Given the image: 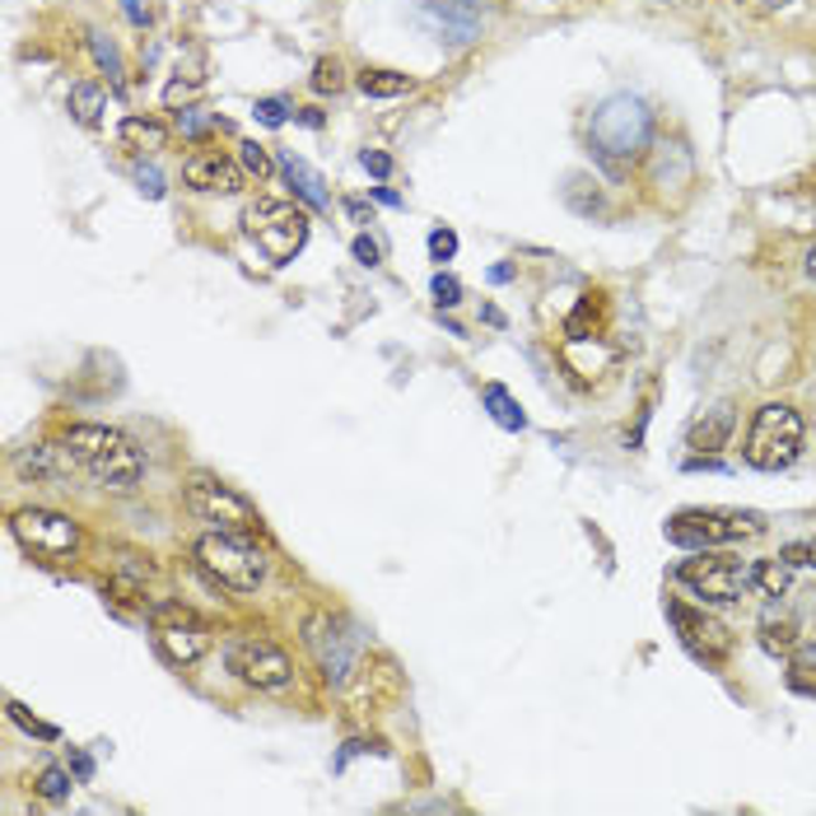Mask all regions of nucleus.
<instances>
[{"instance_id": "nucleus-1", "label": "nucleus", "mask_w": 816, "mask_h": 816, "mask_svg": "<svg viewBox=\"0 0 816 816\" xmlns=\"http://www.w3.org/2000/svg\"><path fill=\"white\" fill-rule=\"evenodd\" d=\"M649 131H653V117H649V108H644V98L616 94V98H606L602 108L593 113V127H588V145H593V154H598L606 168L620 173L639 150L649 145Z\"/></svg>"}, {"instance_id": "nucleus-2", "label": "nucleus", "mask_w": 816, "mask_h": 816, "mask_svg": "<svg viewBox=\"0 0 816 816\" xmlns=\"http://www.w3.org/2000/svg\"><path fill=\"white\" fill-rule=\"evenodd\" d=\"M803 453V415L784 402H766L756 411L752 429H746V448L742 458L756 472H784Z\"/></svg>"}, {"instance_id": "nucleus-3", "label": "nucleus", "mask_w": 816, "mask_h": 816, "mask_svg": "<svg viewBox=\"0 0 816 816\" xmlns=\"http://www.w3.org/2000/svg\"><path fill=\"white\" fill-rule=\"evenodd\" d=\"M197 565L211 575L220 588H234V593H252L257 583L267 579V560L243 532H205L197 536Z\"/></svg>"}, {"instance_id": "nucleus-4", "label": "nucleus", "mask_w": 816, "mask_h": 816, "mask_svg": "<svg viewBox=\"0 0 816 816\" xmlns=\"http://www.w3.org/2000/svg\"><path fill=\"white\" fill-rule=\"evenodd\" d=\"M243 224H248V234L262 243V252L271 257V262H294L308 243V215L289 201H267V197L252 201L248 211H243Z\"/></svg>"}, {"instance_id": "nucleus-5", "label": "nucleus", "mask_w": 816, "mask_h": 816, "mask_svg": "<svg viewBox=\"0 0 816 816\" xmlns=\"http://www.w3.org/2000/svg\"><path fill=\"white\" fill-rule=\"evenodd\" d=\"M766 532L756 513H719V509H686L667 523V542L690 546V551H709V546H728L737 536H756Z\"/></svg>"}, {"instance_id": "nucleus-6", "label": "nucleus", "mask_w": 816, "mask_h": 816, "mask_svg": "<svg viewBox=\"0 0 816 816\" xmlns=\"http://www.w3.org/2000/svg\"><path fill=\"white\" fill-rule=\"evenodd\" d=\"M304 644H308L312 658H318V667H322V676H327L332 686H345V682H351V672H355V663H359V639L345 630L336 616H327V612L308 616V620H304Z\"/></svg>"}, {"instance_id": "nucleus-7", "label": "nucleus", "mask_w": 816, "mask_h": 816, "mask_svg": "<svg viewBox=\"0 0 816 816\" xmlns=\"http://www.w3.org/2000/svg\"><path fill=\"white\" fill-rule=\"evenodd\" d=\"M187 505H192V513L201 518V523H215L220 532H243V536L257 532V509L243 495H234L229 485H220L211 476H197L192 485H187Z\"/></svg>"}, {"instance_id": "nucleus-8", "label": "nucleus", "mask_w": 816, "mask_h": 816, "mask_svg": "<svg viewBox=\"0 0 816 816\" xmlns=\"http://www.w3.org/2000/svg\"><path fill=\"white\" fill-rule=\"evenodd\" d=\"M10 532L20 536L24 551L43 555V560H66L80 546V528L66 513H51V509H20L10 518Z\"/></svg>"}, {"instance_id": "nucleus-9", "label": "nucleus", "mask_w": 816, "mask_h": 816, "mask_svg": "<svg viewBox=\"0 0 816 816\" xmlns=\"http://www.w3.org/2000/svg\"><path fill=\"white\" fill-rule=\"evenodd\" d=\"M224 663H229V672H238L243 682L257 686V690H281V686H289V676H294L285 649H275L271 639H257V635L234 639L229 653H224Z\"/></svg>"}, {"instance_id": "nucleus-10", "label": "nucleus", "mask_w": 816, "mask_h": 816, "mask_svg": "<svg viewBox=\"0 0 816 816\" xmlns=\"http://www.w3.org/2000/svg\"><path fill=\"white\" fill-rule=\"evenodd\" d=\"M676 579L705 602H737L742 588H752L746 569L737 560H728V555H696V560L676 569Z\"/></svg>"}, {"instance_id": "nucleus-11", "label": "nucleus", "mask_w": 816, "mask_h": 816, "mask_svg": "<svg viewBox=\"0 0 816 816\" xmlns=\"http://www.w3.org/2000/svg\"><path fill=\"white\" fill-rule=\"evenodd\" d=\"M667 620L676 625L682 644L696 658H705V663H723L728 649H733V635H728L719 620H709L705 612H696V606H686V602H667Z\"/></svg>"}, {"instance_id": "nucleus-12", "label": "nucleus", "mask_w": 816, "mask_h": 816, "mask_svg": "<svg viewBox=\"0 0 816 816\" xmlns=\"http://www.w3.org/2000/svg\"><path fill=\"white\" fill-rule=\"evenodd\" d=\"M94 481H103L108 490H135V481L145 476V462H141V448H135L127 434H113V444L84 466Z\"/></svg>"}, {"instance_id": "nucleus-13", "label": "nucleus", "mask_w": 816, "mask_h": 816, "mask_svg": "<svg viewBox=\"0 0 816 816\" xmlns=\"http://www.w3.org/2000/svg\"><path fill=\"white\" fill-rule=\"evenodd\" d=\"M182 178L192 192H220V197H234L243 187V168L234 159H224L220 150H197L192 159L182 164Z\"/></svg>"}, {"instance_id": "nucleus-14", "label": "nucleus", "mask_w": 816, "mask_h": 816, "mask_svg": "<svg viewBox=\"0 0 816 816\" xmlns=\"http://www.w3.org/2000/svg\"><path fill=\"white\" fill-rule=\"evenodd\" d=\"M159 649H164L168 663L192 667V663H201V653L211 649V630H205V625H197L192 616L159 620Z\"/></svg>"}, {"instance_id": "nucleus-15", "label": "nucleus", "mask_w": 816, "mask_h": 816, "mask_svg": "<svg viewBox=\"0 0 816 816\" xmlns=\"http://www.w3.org/2000/svg\"><path fill=\"white\" fill-rule=\"evenodd\" d=\"M760 644L766 653H793L797 649V616L784 606V598H774L760 616Z\"/></svg>"}, {"instance_id": "nucleus-16", "label": "nucleus", "mask_w": 816, "mask_h": 816, "mask_svg": "<svg viewBox=\"0 0 816 816\" xmlns=\"http://www.w3.org/2000/svg\"><path fill=\"white\" fill-rule=\"evenodd\" d=\"M421 24H429L439 33V43H453V47H466L476 38V20L472 14H458L453 5H444V0H434V5L421 10Z\"/></svg>"}, {"instance_id": "nucleus-17", "label": "nucleus", "mask_w": 816, "mask_h": 816, "mask_svg": "<svg viewBox=\"0 0 816 816\" xmlns=\"http://www.w3.org/2000/svg\"><path fill=\"white\" fill-rule=\"evenodd\" d=\"M733 425H737V415H733V406H714V411H705L696 425H690V448L696 453H719V448L733 439Z\"/></svg>"}, {"instance_id": "nucleus-18", "label": "nucleus", "mask_w": 816, "mask_h": 816, "mask_svg": "<svg viewBox=\"0 0 816 816\" xmlns=\"http://www.w3.org/2000/svg\"><path fill=\"white\" fill-rule=\"evenodd\" d=\"M281 173H285V182L294 187V197H304L312 211H332V197H327L322 178H318V173H312L304 159H294V154H281Z\"/></svg>"}, {"instance_id": "nucleus-19", "label": "nucleus", "mask_w": 816, "mask_h": 816, "mask_svg": "<svg viewBox=\"0 0 816 816\" xmlns=\"http://www.w3.org/2000/svg\"><path fill=\"white\" fill-rule=\"evenodd\" d=\"M746 579H752V588L760 598H789L793 588V565L784 560V555H774V560H752L746 565Z\"/></svg>"}, {"instance_id": "nucleus-20", "label": "nucleus", "mask_w": 816, "mask_h": 816, "mask_svg": "<svg viewBox=\"0 0 816 816\" xmlns=\"http://www.w3.org/2000/svg\"><path fill=\"white\" fill-rule=\"evenodd\" d=\"M121 145L154 154V150L168 145V127H164V121H154V117H127V121H121Z\"/></svg>"}, {"instance_id": "nucleus-21", "label": "nucleus", "mask_w": 816, "mask_h": 816, "mask_svg": "<svg viewBox=\"0 0 816 816\" xmlns=\"http://www.w3.org/2000/svg\"><path fill=\"white\" fill-rule=\"evenodd\" d=\"M481 402H485V411L495 415V425H499V429H528V415H523V406H518L513 397H509V388L490 383V388L481 392Z\"/></svg>"}, {"instance_id": "nucleus-22", "label": "nucleus", "mask_w": 816, "mask_h": 816, "mask_svg": "<svg viewBox=\"0 0 816 816\" xmlns=\"http://www.w3.org/2000/svg\"><path fill=\"white\" fill-rule=\"evenodd\" d=\"M113 575H117V583L127 588V593H141V588L154 579V565L145 560V555H135V551H117Z\"/></svg>"}, {"instance_id": "nucleus-23", "label": "nucleus", "mask_w": 816, "mask_h": 816, "mask_svg": "<svg viewBox=\"0 0 816 816\" xmlns=\"http://www.w3.org/2000/svg\"><path fill=\"white\" fill-rule=\"evenodd\" d=\"M789 686L803 690V696H816V644H797L789 658Z\"/></svg>"}, {"instance_id": "nucleus-24", "label": "nucleus", "mask_w": 816, "mask_h": 816, "mask_svg": "<svg viewBox=\"0 0 816 816\" xmlns=\"http://www.w3.org/2000/svg\"><path fill=\"white\" fill-rule=\"evenodd\" d=\"M406 90H411V80L397 71H364L359 75V94H369V98H402Z\"/></svg>"}, {"instance_id": "nucleus-25", "label": "nucleus", "mask_w": 816, "mask_h": 816, "mask_svg": "<svg viewBox=\"0 0 816 816\" xmlns=\"http://www.w3.org/2000/svg\"><path fill=\"white\" fill-rule=\"evenodd\" d=\"M103 90L98 84H71V113H75V121H84V127H94V121L103 117Z\"/></svg>"}, {"instance_id": "nucleus-26", "label": "nucleus", "mask_w": 816, "mask_h": 816, "mask_svg": "<svg viewBox=\"0 0 816 816\" xmlns=\"http://www.w3.org/2000/svg\"><path fill=\"white\" fill-rule=\"evenodd\" d=\"M90 51H94V61H98V71H108L113 84H121V75H127V66H121L117 57V47L103 38V33H90Z\"/></svg>"}, {"instance_id": "nucleus-27", "label": "nucleus", "mask_w": 816, "mask_h": 816, "mask_svg": "<svg viewBox=\"0 0 816 816\" xmlns=\"http://www.w3.org/2000/svg\"><path fill=\"white\" fill-rule=\"evenodd\" d=\"M238 159H243V173H252L257 182H262V178H271V154H267V145H257V141H243V145H238Z\"/></svg>"}, {"instance_id": "nucleus-28", "label": "nucleus", "mask_w": 816, "mask_h": 816, "mask_svg": "<svg viewBox=\"0 0 816 816\" xmlns=\"http://www.w3.org/2000/svg\"><path fill=\"white\" fill-rule=\"evenodd\" d=\"M38 793L47 797V803H61V797L71 793V774H66L61 766H47V770L38 774Z\"/></svg>"}, {"instance_id": "nucleus-29", "label": "nucleus", "mask_w": 816, "mask_h": 816, "mask_svg": "<svg viewBox=\"0 0 816 816\" xmlns=\"http://www.w3.org/2000/svg\"><path fill=\"white\" fill-rule=\"evenodd\" d=\"M312 90H318V94H336L341 90V66L336 61H318V66H312Z\"/></svg>"}, {"instance_id": "nucleus-30", "label": "nucleus", "mask_w": 816, "mask_h": 816, "mask_svg": "<svg viewBox=\"0 0 816 816\" xmlns=\"http://www.w3.org/2000/svg\"><path fill=\"white\" fill-rule=\"evenodd\" d=\"M135 187H141L150 201H159V197L168 192V187H164V173L154 168V164H141V168H135Z\"/></svg>"}, {"instance_id": "nucleus-31", "label": "nucleus", "mask_w": 816, "mask_h": 816, "mask_svg": "<svg viewBox=\"0 0 816 816\" xmlns=\"http://www.w3.org/2000/svg\"><path fill=\"white\" fill-rule=\"evenodd\" d=\"M257 121H262V127H285V121H289V108H285V103L281 98H257Z\"/></svg>"}, {"instance_id": "nucleus-32", "label": "nucleus", "mask_w": 816, "mask_h": 816, "mask_svg": "<svg viewBox=\"0 0 816 816\" xmlns=\"http://www.w3.org/2000/svg\"><path fill=\"white\" fill-rule=\"evenodd\" d=\"M429 289H434V299H439V308H453V304H462V285L453 281V275H444V271L434 275V285H429Z\"/></svg>"}, {"instance_id": "nucleus-33", "label": "nucleus", "mask_w": 816, "mask_h": 816, "mask_svg": "<svg viewBox=\"0 0 816 816\" xmlns=\"http://www.w3.org/2000/svg\"><path fill=\"white\" fill-rule=\"evenodd\" d=\"M779 555H784L793 569H797V565H803V569H816V536H812V542H789Z\"/></svg>"}, {"instance_id": "nucleus-34", "label": "nucleus", "mask_w": 816, "mask_h": 816, "mask_svg": "<svg viewBox=\"0 0 816 816\" xmlns=\"http://www.w3.org/2000/svg\"><path fill=\"white\" fill-rule=\"evenodd\" d=\"M429 252H434V262H448V257L458 252V234L453 229H434L429 234Z\"/></svg>"}, {"instance_id": "nucleus-35", "label": "nucleus", "mask_w": 816, "mask_h": 816, "mask_svg": "<svg viewBox=\"0 0 816 816\" xmlns=\"http://www.w3.org/2000/svg\"><path fill=\"white\" fill-rule=\"evenodd\" d=\"M359 164H364V173H374V178H388V173H392V159L383 150H364Z\"/></svg>"}, {"instance_id": "nucleus-36", "label": "nucleus", "mask_w": 816, "mask_h": 816, "mask_svg": "<svg viewBox=\"0 0 816 816\" xmlns=\"http://www.w3.org/2000/svg\"><path fill=\"white\" fill-rule=\"evenodd\" d=\"M215 127V117H201L197 108L192 113H178V131L182 135H201V131H211Z\"/></svg>"}, {"instance_id": "nucleus-37", "label": "nucleus", "mask_w": 816, "mask_h": 816, "mask_svg": "<svg viewBox=\"0 0 816 816\" xmlns=\"http://www.w3.org/2000/svg\"><path fill=\"white\" fill-rule=\"evenodd\" d=\"M10 714H14V723H20V728H28V733H38V737H57V728H51V723H38V719H28L24 714V705H10Z\"/></svg>"}, {"instance_id": "nucleus-38", "label": "nucleus", "mask_w": 816, "mask_h": 816, "mask_svg": "<svg viewBox=\"0 0 816 816\" xmlns=\"http://www.w3.org/2000/svg\"><path fill=\"white\" fill-rule=\"evenodd\" d=\"M351 252H355V262H359V267H378V243H374L369 234H359V238L351 243Z\"/></svg>"}, {"instance_id": "nucleus-39", "label": "nucleus", "mask_w": 816, "mask_h": 816, "mask_svg": "<svg viewBox=\"0 0 816 816\" xmlns=\"http://www.w3.org/2000/svg\"><path fill=\"white\" fill-rule=\"evenodd\" d=\"M121 14H127V20H131L135 28H145V24H150V5H145V0H121Z\"/></svg>"}, {"instance_id": "nucleus-40", "label": "nucleus", "mask_w": 816, "mask_h": 816, "mask_svg": "<svg viewBox=\"0 0 816 816\" xmlns=\"http://www.w3.org/2000/svg\"><path fill=\"white\" fill-rule=\"evenodd\" d=\"M71 770H75L80 779H94V760L84 756V752H71Z\"/></svg>"}, {"instance_id": "nucleus-41", "label": "nucleus", "mask_w": 816, "mask_h": 816, "mask_svg": "<svg viewBox=\"0 0 816 816\" xmlns=\"http://www.w3.org/2000/svg\"><path fill=\"white\" fill-rule=\"evenodd\" d=\"M345 215H351L355 224H369V205H364V201H345Z\"/></svg>"}, {"instance_id": "nucleus-42", "label": "nucleus", "mask_w": 816, "mask_h": 816, "mask_svg": "<svg viewBox=\"0 0 816 816\" xmlns=\"http://www.w3.org/2000/svg\"><path fill=\"white\" fill-rule=\"evenodd\" d=\"M444 5H453V10H462V14H476L481 0H444Z\"/></svg>"}, {"instance_id": "nucleus-43", "label": "nucleus", "mask_w": 816, "mask_h": 816, "mask_svg": "<svg viewBox=\"0 0 816 816\" xmlns=\"http://www.w3.org/2000/svg\"><path fill=\"white\" fill-rule=\"evenodd\" d=\"M374 197L383 201V205H402V197H397V192H388V187H374Z\"/></svg>"}, {"instance_id": "nucleus-44", "label": "nucleus", "mask_w": 816, "mask_h": 816, "mask_svg": "<svg viewBox=\"0 0 816 816\" xmlns=\"http://www.w3.org/2000/svg\"><path fill=\"white\" fill-rule=\"evenodd\" d=\"M509 275H513V267H495V271H490V281H495V285H505Z\"/></svg>"}, {"instance_id": "nucleus-45", "label": "nucleus", "mask_w": 816, "mask_h": 816, "mask_svg": "<svg viewBox=\"0 0 816 816\" xmlns=\"http://www.w3.org/2000/svg\"><path fill=\"white\" fill-rule=\"evenodd\" d=\"M803 271H807L812 281H816V248H807V262H803Z\"/></svg>"}]
</instances>
